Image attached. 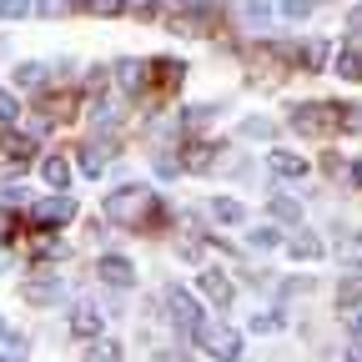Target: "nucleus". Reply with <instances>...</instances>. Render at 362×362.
<instances>
[{
  "mask_svg": "<svg viewBox=\"0 0 362 362\" xmlns=\"http://www.w3.org/2000/svg\"><path fill=\"white\" fill-rule=\"evenodd\" d=\"M71 6H81V11H90V16H121V11H126L121 0H71Z\"/></svg>",
  "mask_w": 362,
  "mask_h": 362,
  "instance_id": "obj_26",
  "label": "nucleus"
},
{
  "mask_svg": "<svg viewBox=\"0 0 362 362\" xmlns=\"http://www.w3.org/2000/svg\"><path fill=\"white\" fill-rule=\"evenodd\" d=\"M242 16H247V21H267V16H272V0H247Z\"/></svg>",
  "mask_w": 362,
  "mask_h": 362,
  "instance_id": "obj_32",
  "label": "nucleus"
},
{
  "mask_svg": "<svg viewBox=\"0 0 362 362\" xmlns=\"http://www.w3.org/2000/svg\"><path fill=\"white\" fill-rule=\"evenodd\" d=\"M25 337L21 332H6V327H0V362H25Z\"/></svg>",
  "mask_w": 362,
  "mask_h": 362,
  "instance_id": "obj_21",
  "label": "nucleus"
},
{
  "mask_svg": "<svg viewBox=\"0 0 362 362\" xmlns=\"http://www.w3.org/2000/svg\"><path fill=\"white\" fill-rule=\"evenodd\" d=\"M35 11H40V16H66L71 0H35Z\"/></svg>",
  "mask_w": 362,
  "mask_h": 362,
  "instance_id": "obj_34",
  "label": "nucleus"
},
{
  "mask_svg": "<svg viewBox=\"0 0 362 362\" xmlns=\"http://www.w3.org/2000/svg\"><path fill=\"white\" fill-rule=\"evenodd\" d=\"M176 6H187V11H206V0H176Z\"/></svg>",
  "mask_w": 362,
  "mask_h": 362,
  "instance_id": "obj_42",
  "label": "nucleus"
},
{
  "mask_svg": "<svg viewBox=\"0 0 362 362\" xmlns=\"http://www.w3.org/2000/svg\"><path fill=\"white\" fill-rule=\"evenodd\" d=\"M176 161H181V166H187V171H206V166L216 161V146H211V141H192L187 151H181V156H176Z\"/></svg>",
  "mask_w": 362,
  "mask_h": 362,
  "instance_id": "obj_19",
  "label": "nucleus"
},
{
  "mask_svg": "<svg viewBox=\"0 0 362 362\" xmlns=\"http://www.w3.org/2000/svg\"><path fill=\"white\" fill-rule=\"evenodd\" d=\"M30 11V0H0V21H21Z\"/></svg>",
  "mask_w": 362,
  "mask_h": 362,
  "instance_id": "obj_31",
  "label": "nucleus"
},
{
  "mask_svg": "<svg viewBox=\"0 0 362 362\" xmlns=\"http://www.w3.org/2000/svg\"><path fill=\"white\" fill-rule=\"evenodd\" d=\"M337 262L352 267V272H362V232H357V226L337 237Z\"/></svg>",
  "mask_w": 362,
  "mask_h": 362,
  "instance_id": "obj_16",
  "label": "nucleus"
},
{
  "mask_svg": "<svg viewBox=\"0 0 362 362\" xmlns=\"http://www.w3.org/2000/svg\"><path fill=\"white\" fill-rule=\"evenodd\" d=\"M267 211L277 216V221H287V226H302V206H297L292 197H272V202H267Z\"/></svg>",
  "mask_w": 362,
  "mask_h": 362,
  "instance_id": "obj_22",
  "label": "nucleus"
},
{
  "mask_svg": "<svg viewBox=\"0 0 362 362\" xmlns=\"http://www.w3.org/2000/svg\"><path fill=\"white\" fill-rule=\"evenodd\" d=\"M71 332L86 337V342H96V337H101V312L90 307V302H81V307L71 312Z\"/></svg>",
  "mask_w": 362,
  "mask_h": 362,
  "instance_id": "obj_11",
  "label": "nucleus"
},
{
  "mask_svg": "<svg viewBox=\"0 0 362 362\" xmlns=\"http://www.w3.org/2000/svg\"><path fill=\"white\" fill-rule=\"evenodd\" d=\"M116 141H111V136H101V141H86L81 146V171H90V176H96V171H106L111 161H116Z\"/></svg>",
  "mask_w": 362,
  "mask_h": 362,
  "instance_id": "obj_7",
  "label": "nucleus"
},
{
  "mask_svg": "<svg viewBox=\"0 0 362 362\" xmlns=\"http://www.w3.org/2000/svg\"><path fill=\"white\" fill-rule=\"evenodd\" d=\"M71 216H76V202H71V197H45V202L30 206V221L45 226V232H51V226H66Z\"/></svg>",
  "mask_w": 362,
  "mask_h": 362,
  "instance_id": "obj_4",
  "label": "nucleus"
},
{
  "mask_svg": "<svg viewBox=\"0 0 362 362\" xmlns=\"http://www.w3.org/2000/svg\"><path fill=\"white\" fill-rule=\"evenodd\" d=\"M166 307H171V322H176L181 332H197V322H202V312H197L192 292H181V287H171V292H166Z\"/></svg>",
  "mask_w": 362,
  "mask_h": 362,
  "instance_id": "obj_6",
  "label": "nucleus"
},
{
  "mask_svg": "<svg viewBox=\"0 0 362 362\" xmlns=\"http://www.w3.org/2000/svg\"><path fill=\"white\" fill-rule=\"evenodd\" d=\"M347 362H362V337H352V347H347Z\"/></svg>",
  "mask_w": 362,
  "mask_h": 362,
  "instance_id": "obj_39",
  "label": "nucleus"
},
{
  "mask_svg": "<svg viewBox=\"0 0 362 362\" xmlns=\"http://www.w3.org/2000/svg\"><path fill=\"white\" fill-rule=\"evenodd\" d=\"M96 277L111 282V287H136V267H131L126 257H101V262H96Z\"/></svg>",
  "mask_w": 362,
  "mask_h": 362,
  "instance_id": "obj_8",
  "label": "nucleus"
},
{
  "mask_svg": "<svg viewBox=\"0 0 362 362\" xmlns=\"http://www.w3.org/2000/svg\"><path fill=\"white\" fill-rule=\"evenodd\" d=\"M337 322H342L352 337H362V307H342V312H337Z\"/></svg>",
  "mask_w": 362,
  "mask_h": 362,
  "instance_id": "obj_28",
  "label": "nucleus"
},
{
  "mask_svg": "<svg viewBox=\"0 0 362 362\" xmlns=\"http://www.w3.org/2000/svg\"><path fill=\"white\" fill-rule=\"evenodd\" d=\"M40 176H45V187H56V192H61V187H71V161H66L61 151H51V156L40 161Z\"/></svg>",
  "mask_w": 362,
  "mask_h": 362,
  "instance_id": "obj_15",
  "label": "nucleus"
},
{
  "mask_svg": "<svg viewBox=\"0 0 362 362\" xmlns=\"http://www.w3.org/2000/svg\"><path fill=\"white\" fill-rule=\"evenodd\" d=\"M16 86H45V66H21L16 71Z\"/></svg>",
  "mask_w": 362,
  "mask_h": 362,
  "instance_id": "obj_30",
  "label": "nucleus"
},
{
  "mask_svg": "<svg viewBox=\"0 0 362 362\" xmlns=\"http://www.w3.org/2000/svg\"><path fill=\"white\" fill-rule=\"evenodd\" d=\"M11 237H16V216L0 206V242H11Z\"/></svg>",
  "mask_w": 362,
  "mask_h": 362,
  "instance_id": "obj_36",
  "label": "nucleus"
},
{
  "mask_svg": "<svg viewBox=\"0 0 362 362\" xmlns=\"http://www.w3.org/2000/svg\"><path fill=\"white\" fill-rule=\"evenodd\" d=\"M81 362H126V347H121V342H111V337H96V342L86 347V357H81Z\"/></svg>",
  "mask_w": 362,
  "mask_h": 362,
  "instance_id": "obj_20",
  "label": "nucleus"
},
{
  "mask_svg": "<svg viewBox=\"0 0 362 362\" xmlns=\"http://www.w3.org/2000/svg\"><path fill=\"white\" fill-rule=\"evenodd\" d=\"M106 221L116 226H146V232H156V226H166V211L161 202L151 197V187H116L106 202H101Z\"/></svg>",
  "mask_w": 362,
  "mask_h": 362,
  "instance_id": "obj_1",
  "label": "nucleus"
},
{
  "mask_svg": "<svg viewBox=\"0 0 362 362\" xmlns=\"http://www.w3.org/2000/svg\"><path fill=\"white\" fill-rule=\"evenodd\" d=\"M71 116H76V96H66V90L40 101V126H56V121H71Z\"/></svg>",
  "mask_w": 362,
  "mask_h": 362,
  "instance_id": "obj_13",
  "label": "nucleus"
},
{
  "mask_svg": "<svg viewBox=\"0 0 362 362\" xmlns=\"http://www.w3.org/2000/svg\"><path fill=\"white\" fill-rule=\"evenodd\" d=\"M287 252H292V257H302V262H317V257H322V242H317L312 232H297V237L287 242Z\"/></svg>",
  "mask_w": 362,
  "mask_h": 362,
  "instance_id": "obj_23",
  "label": "nucleus"
},
{
  "mask_svg": "<svg viewBox=\"0 0 362 362\" xmlns=\"http://www.w3.org/2000/svg\"><path fill=\"white\" fill-rule=\"evenodd\" d=\"M252 327H257V332H277V327H282V317H277V312H267V317H257Z\"/></svg>",
  "mask_w": 362,
  "mask_h": 362,
  "instance_id": "obj_37",
  "label": "nucleus"
},
{
  "mask_svg": "<svg viewBox=\"0 0 362 362\" xmlns=\"http://www.w3.org/2000/svg\"><path fill=\"white\" fill-rule=\"evenodd\" d=\"M277 11H282V16H292V21H302L312 6H307V0H277Z\"/></svg>",
  "mask_w": 362,
  "mask_h": 362,
  "instance_id": "obj_33",
  "label": "nucleus"
},
{
  "mask_svg": "<svg viewBox=\"0 0 362 362\" xmlns=\"http://www.w3.org/2000/svg\"><path fill=\"white\" fill-rule=\"evenodd\" d=\"M292 61H302L307 71H322V66H327V40H302V45H292Z\"/></svg>",
  "mask_w": 362,
  "mask_h": 362,
  "instance_id": "obj_17",
  "label": "nucleus"
},
{
  "mask_svg": "<svg viewBox=\"0 0 362 362\" xmlns=\"http://www.w3.org/2000/svg\"><path fill=\"white\" fill-rule=\"evenodd\" d=\"M342 307H362V277L337 282V312H342Z\"/></svg>",
  "mask_w": 362,
  "mask_h": 362,
  "instance_id": "obj_25",
  "label": "nucleus"
},
{
  "mask_svg": "<svg viewBox=\"0 0 362 362\" xmlns=\"http://www.w3.org/2000/svg\"><path fill=\"white\" fill-rule=\"evenodd\" d=\"M337 76L362 81V56H357V51H342V56H337Z\"/></svg>",
  "mask_w": 362,
  "mask_h": 362,
  "instance_id": "obj_27",
  "label": "nucleus"
},
{
  "mask_svg": "<svg viewBox=\"0 0 362 362\" xmlns=\"http://www.w3.org/2000/svg\"><path fill=\"white\" fill-rule=\"evenodd\" d=\"M116 81L126 96H141L146 90V61H116Z\"/></svg>",
  "mask_w": 362,
  "mask_h": 362,
  "instance_id": "obj_12",
  "label": "nucleus"
},
{
  "mask_svg": "<svg viewBox=\"0 0 362 362\" xmlns=\"http://www.w3.org/2000/svg\"><path fill=\"white\" fill-rule=\"evenodd\" d=\"M197 342H202V352H211L216 362H237L242 357V337L232 332V327H211V322H197V332H192Z\"/></svg>",
  "mask_w": 362,
  "mask_h": 362,
  "instance_id": "obj_3",
  "label": "nucleus"
},
{
  "mask_svg": "<svg viewBox=\"0 0 362 362\" xmlns=\"http://www.w3.org/2000/svg\"><path fill=\"white\" fill-rule=\"evenodd\" d=\"M181 81H187V61H171V56L146 61V86H156L161 96H166V90H176Z\"/></svg>",
  "mask_w": 362,
  "mask_h": 362,
  "instance_id": "obj_5",
  "label": "nucleus"
},
{
  "mask_svg": "<svg viewBox=\"0 0 362 362\" xmlns=\"http://www.w3.org/2000/svg\"><path fill=\"white\" fill-rule=\"evenodd\" d=\"M16 111H21V101L11 90H0V126H16Z\"/></svg>",
  "mask_w": 362,
  "mask_h": 362,
  "instance_id": "obj_29",
  "label": "nucleus"
},
{
  "mask_svg": "<svg viewBox=\"0 0 362 362\" xmlns=\"http://www.w3.org/2000/svg\"><path fill=\"white\" fill-rule=\"evenodd\" d=\"M0 146H6V161H11V166L35 161V141H30L25 131H16V126H6V141H0Z\"/></svg>",
  "mask_w": 362,
  "mask_h": 362,
  "instance_id": "obj_9",
  "label": "nucleus"
},
{
  "mask_svg": "<svg viewBox=\"0 0 362 362\" xmlns=\"http://www.w3.org/2000/svg\"><path fill=\"white\" fill-rule=\"evenodd\" d=\"M211 216H216V221H226V226H237L247 211H242V202H232V197H216V202H211Z\"/></svg>",
  "mask_w": 362,
  "mask_h": 362,
  "instance_id": "obj_24",
  "label": "nucleus"
},
{
  "mask_svg": "<svg viewBox=\"0 0 362 362\" xmlns=\"http://www.w3.org/2000/svg\"><path fill=\"white\" fill-rule=\"evenodd\" d=\"M197 287H202V297H206V302H216V307L232 302V277H226L221 267H216V272H202V282H197Z\"/></svg>",
  "mask_w": 362,
  "mask_h": 362,
  "instance_id": "obj_10",
  "label": "nucleus"
},
{
  "mask_svg": "<svg viewBox=\"0 0 362 362\" xmlns=\"http://www.w3.org/2000/svg\"><path fill=\"white\" fill-rule=\"evenodd\" d=\"M292 126L302 136H337V131H357L362 111L352 101H302L292 106Z\"/></svg>",
  "mask_w": 362,
  "mask_h": 362,
  "instance_id": "obj_2",
  "label": "nucleus"
},
{
  "mask_svg": "<svg viewBox=\"0 0 362 362\" xmlns=\"http://www.w3.org/2000/svg\"><path fill=\"white\" fill-rule=\"evenodd\" d=\"M242 136H272V121L252 116V121H242Z\"/></svg>",
  "mask_w": 362,
  "mask_h": 362,
  "instance_id": "obj_35",
  "label": "nucleus"
},
{
  "mask_svg": "<svg viewBox=\"0 0 362 362\" xmlns=\"http://www.w3.org/2000/svg\"><path fill=\"white\" fill-rule=\"evenodd\" d=\"M21 297H25L30 307H51V302L61 297V282H40V277H30V282H21Z\"/></svg>",
  "mask_w": 362,
  "mask_h": 362,
  "instance_id": "obj_14",
  "label": "nucleus"
},
{
  "mask_svg": "<svg viewBox=\"0 0 362 362\" xmlns=\"http://www.w3.org/2000/svg\"><path fill=\"white\" fill-rule=\"evenodd\" d=\"M267 166L277 171V176H287V181H297V176H307V161L297 156V151H272L267 156Z\"/></svg>",
  "mask_w": 362,
  "mask_h": 362,
  "instance_id": "obj_18",
  "label": "nucleus"
},
{
  "mask_svg": "<svg viewBox=\"0 0 362 362\" xmlns=\"http://www.w3.org/2000/svg\"><path fill=\"white\" fill-rule=\"evenodd\" d=\"M347 176L357 181V187H362V161H352V166H347Z\"/></svg>",
  "mask_w": 362,
  "mask_h": 362,
  "instance_id": "obj_41",
  "label": "nucleus"
},
{
  "mask_svg": "<svg viewBox=\"0 0 362 362\" xmlns=\"http://www.w3.org/2000/svg\"><path fill=\"white\" fill-rule=\"evenodd\" d=\"M126 11H151V0H121Z\"/></svg>",
  "mask_w": 362,
  "mask_h": 362,
  "instance_id": "obj_40",
  "label": "nucleus"
},
{
  "mask_svg": "<svg viewBox=\"0 0 362 362\" xmlns=\"http://www.w3.org/2000/svg\"><path fill=\"white\" fill-rule=\"evenodd\" d=\"M252 242H257V247H277V232H272V226H262V232H252Z\"/></svg>",
  "mask_w": 362,
  "mask_h": 362,
  "instance_id": "obj_38",
  "label": "nucleus"
}]
</instances>
